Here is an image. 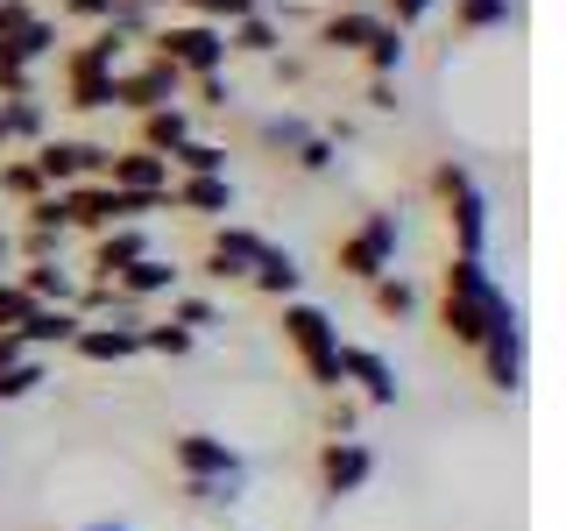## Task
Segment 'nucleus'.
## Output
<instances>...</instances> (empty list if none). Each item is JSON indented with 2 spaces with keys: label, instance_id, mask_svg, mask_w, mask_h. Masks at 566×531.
<instances>
[{
  "label": "nucleus",
  "instance_id": "nucleus-16",
  "mask_svg": "<svg viewBox=\"0 0 566 531\" xmlns=\"http://www.w3.org/2000/svg\"><path fill=\"white\" fill-rule=\"evenodd\" d=\"M85 354V362H99V368H114V362H128V354H142V326H106V319H85L78 326V341H71Z\"/></svg>",
  "mask_w": 566,
  "mask_h": 531
},
{
  "label": "nucleus",
  "instance_id": "nucleus-4",
  "mask_svg": "<svg viewBox=\"0 0 566 531\" xmlns=\"http://www.w3.org/2000/svg\"><path fill=\"white\" fill-rule=\"evenodd\" d=\"M149 58H164L170 71H185V79H206V71L227 64V29H212V22H156L149 29Z\"/></svg>",
  "mask_w": 566,
  "mask_h": 531
},
{
  "label": "nucleus",
  "instance_id": "nucleus-38",
  "mask_svg": "<svg viewBox=\"0 0 566 531\" xmlns=\"http://www.w3.org/2000/svg\"><path fill=\"white\" fill-rule=\"evenodd\" d=\"M354 425H361V404H354L347 389H333V404H326V439H354Z\"/></svg>",
  "mask_w": 566,
  "mask_h": 531
},
{
  "label": "nucleus",
  "instance_id": "nucleus-34",
  "mask_svg": "<svg viewBox=\"0 0 566 531\" xmlns=\"http://www.w3.org/2000/svg\"><path fill=\"white\" fill-rule=\"evenodd\" d=\"M361 58H368V71H376V79H389V71L403 64V29H389V22H382V29H376V43H368Z\"/></svg>",
  "mask_w": 566,
  "mask_h": 531
},
{
  "label": "nucleus",
  "instance_id": "nucleus-31",
  "mask_svg": "<svg viewBox=\"0 0 566 531\" xmlns=\"http://www.w3.org/2000/svg\"><path fill=\"white\" fill-rule=\"evenodd\" d=\"M170 326H185L191 341H199V333L220 326V305H212V298H170Z\"/></svg>",
  "mask_w": 566,
  "mask_h": 531
},
{
  "label": "nucleus",
  "instance_id": "nucleus-11",
  "mask_svg": "<svg viewBox=\"0 0 566 531\" xmlns=\"http://www.w3.org/2000/svg\"><path fill=\"white\" fill-rule=\"evenodd\" d=\"M368 475H376V454H368L361 439H326V447H318V496H326V503L368 489Z\"/></svg>",
  "mask_w": 566,
  "mask_h": 531
},
{
  "label": "nucleus",
  "instance_id": "nucleus-45",
  "mask_svg": "<svg viewBox=\"0 0 566 531\" xmlns=\"http://www.w3.org/2000/svg\"><path fill=\"white\" fill-rule=\"evenodd\" d=\"M0 142H8V135H0Z\"/></svg>",
  "mask_w": 566,
  "mask_h": 531
},
{
  "label": "nucleus",
  "instance_id": "nucleus-19",
  "mask_svg": "<svg viewBox=\"0 0 566 531\" xmlns=\"http://www.w3.org/2000/svg\"><path fill=\"white\" fill-rule=\"evenodd\" d=\"M14 283H22L35 305H71V298H78V270H64V262H22Z\"/></svg>",
  "mask_w": 566,
  "mask_h": 531
},
{
  "label": "nucleus",
  "instance_id": "nucleus-32",
  "mask_svg": "<svg viewBox=\"0 0 566 531\" xmlns=\"http://www.w3.org/2000/svg\"><path fill=\"white\" fill-rule=\"evenodd\" d=\"M0 191H8V199H43V170L29 164V156H14V164H0Z\"/></svg>",
  "mask_w": 566,
  "mask_h": 531
},
{
  "label": "nucleus",
  "instance_id": "nucleus-36",
  "mask_svg": "<svg viewBox=\"0 0 566 531\" xmlns=\"http://www.w3.org/2000/svg\"><path fill=\"white\" fill-rule=\"evenodd\" d=\"M262 142H270V149H305L312 128L297 114H270V121H262Z\"/></svg>",
  "mask_w": 566,
  "mask_h": 531
},
{
  "label": "nucleus",
  "instance_id": "nucleus-3",
  "mask_svg": "<svg viewBox=\"0 0 566 531\" xmlns=\"http://www.w3.org/2000/svg\"><path fill=\"white\" fill-rule=\"evenodd\" d=\"M114 71H120V35L99 29L93 43H78L64 58V100L78 106V114H99V106H114Z\"/></svg>",
  "mask_w": 566,
  "mask_h": 531
},
{
  "label": "nucleus",
  "instance_id": "nucleus-29",
  "mask_svg": "<svg viewBox=\"0 0 566 531\" xmlns=\"http://www.w3.org/2000/svg\"><path fill=\"white\" fill-rule=\"evenodd\" d=\"M510 14H517V0H453V22L468 29V35H482V29H503Z\"/></svg>",
  "mask_w": 566,
  "mask_h": 531
},
{
  "label": "nucleus",
  "instance_id": "nucleus-33",
  "mask_svg": "<svg viewBox=\"0 0 566 531\" xmlns=\"http://www.w3.org/2000/svg\"><path fill=\"white\" fill-rule=\"evenodd\" d=\"M241 482H248V475H212V482H185V496H191L199 510H227V503L241 496Z\"/></svg>",
  "mask_w": 566,
  "mask_h": 531
},
{
  "label": "nucleus",
  "instance_id": "nucleus-25",
  "mask_svg": "<svg viewBox=\"0 0 566 531\" xmlns=\"http://www.w3.org/2000/svg\"><path fill=\"white\" fill-rule=\"evenodd\" d=\"M227 50H248V58H276V50H283V29L255 8V14H241V22L227 29Z\"/></svg>",
  "mask_w": 566,
  "mask_h": 531
},
{
  "label": "nucleus",
  "instance_id": "nucleus-18",
  "mask_svg": "<svg viewBox=\"0 0 566 531\" xmlns=\"http://www.w3.org/2000/svg\"><path fill=\"white\" fill-rule=\"evenodd\" d=\"M376 29H382V14L340 8V14H326V22H318V50H347V58H361V50L376 43Z\"/></svg>",
  "mask_w": 566,
  "mask_h": 531
},
{
  "label": "nucleus",
  "instance_id": "nucleus-9",
  "mask_svg": "<svg viewBox=\"0 0 566 531\" xmlns=\"http://www.w3.org/2000/svg\"><path fill=\"white\" fill-rule=\"evenodd\" d=\"M185 93V71H170L164 58L135 64V71H114V106H128V114H149V106H177Z\"/></svg>",
  "mask_w": 566,
  "mask_h": 531
},
{
  "label": "nucleus",
  "instance_id": "nucleus-10",
  "mask_svg": "<svg viewBox=\"0 0 566 531\" xmlns=\"http://www.w3.org/2000/svg\"><path fill=\"white\" fill-rule=\"evenodd\" d=\"M170 460H177V475H185V482H212V475H248L241 447H227L220 433H177V439H170Z\"/></svg>",
  "mask_w": 566,
  "mask_h": 531
},
{
  "label": "nucleus",
  "instance_id": "nucleus-37",
  "mask_svg": "<svg viewBox=\"0 0 566 531\" xmlns=\"http://www.w3.org/2000/svg\"><path fill=\"white\" fill-rule=\"evenodd\" d=\"M142 347H149V354H170V362H177V354H191V333L170 326V319H156V326H142Z\"/></svg>",
  "mask_w": 566,
  "mask_h": 531
},
{
  "label": "nucleus",
  "instance_id": "nucleus-6",
  "mask_svg": "<svg viewBox=\"0 0 566 531\" xmlns=\"http://www.w3.org/2000/svg\"><path fill=\"white\" fill-rule=\"evenodd\" d=\"M397 241H403V227H397V212H368L354 235H340V248H333V262H340V277L354 283H376L397 270Z\"/></svg>",
  "mask_w": 566,
  "mask_h": 531
},
{
  "label": "nucleus",
  "instance_id": "nucleus-41",
  "mask_svg": "<svg viewBox=\"0 0 566 531\" xmlns=\"http://www.w3.org/2000/svg\"><path fill=\"white\" fill-rule=\"evenodd\" d=\"M199 100H206V106H227V100H234V85H227L220 71H206V79H199Z\"/></svg>",
  "mask_w": 566,
  "mask_h": 531
},
{
  "label": "nucleus",
  "instance_id": "nucleus-26",
  "mask_svg": "<svg viewBox=\"0 0 566 531\" xmlns=\"http://www.w3.org/2000/svg\"><path fill=\"white\" fill-rule=\"evenodd\" d=\"M43 100L35 93H14V100H0V135L8 142H43Z\"/></svg>",
  "mask_w": 566,
  "mask_h": 531
},
{
  "label": "nucleus",
  "instance_id": "nucleus-7",
  "mask_svg": "<svg viewBox=\"0 0 566 531\" xmlns=\"http://www.w3.org/2000/svg\"><path fill=\"white\" fill-rule=\"evenodd\" d=\"M474 354H482L489 389H503V397H510V389H524V312L510 305V312L482 333V347H474Z\"/></svg>",
  "mask_w": 566,
  "mask_h": 531
},
{
  "label": "nucleus",
  "instance_id": "nucleus-13",
  "mask_svg": "<svg viewBox=\"0 0 566 531\" xmlns=\"http://www.w3.org/2000/svg\"><path fill=\"white\" fill-rule=\"evenodd\" d=\"M262 248H270V241H262V235H248V227H220L199 270H206L212 283H248V270L262 262Z\"/></svg>",
  "mask_w": 566,
  "mask_h": 531
},
{
  "label": "nucleus",
  "instance_id": "nucleus-12",
  "mask_svg": "<svg viewBox=\"0 0 566 531\" xmlns=\"http://www.w3.org/2000/svg\"><path fill=\"white\" fill-rule=\"evenodd\" d=\"M106 185H114V191H164V199H170V156L142 149V142L106 149Z\"/></svg>",
  "mask_w": 566,
  "mask_h": 531
},
{
  "label": "nucleus",
  "instance_id": "nucleus-21",
  "mask_svg": "<svg viewBox=\"0 0 566 531\" xmlns=\"http://www.w3.org/2000/svg\"><path fill=\"white\" fill-rule=\"evenodd\" d=\"M78 326H85V319L71 312V305H35L29 326H22V341H29V354L35 347H71V341H78Z\"/></svg>",
  "mask_w": 566,
  "mask_h": 531
},
{
  "label": "nucleus",
  "instance_id": "nucleus-35",
  "mask_svg": "<svg viewBox=\"0 0 566 531\" xmlns=\"http://www.w3.org/2000/svg\"><path fill=\"white\" fill-rule=\"evenodd\" d=\"M29 312H35V298H29L14 277H0V333H22V326H29Z\"/></svg>",
  "mask_w": 566,
  "mask_h": 531
},
{
  "label": "nucleus",
  "instance_id": "nucleus-30",
  "mask_svg": "<svg viewBox=\"0 0 566 531\" xmlns=\"http://www.w3.org/2000/svg\"><path fill=\"white\" fill-rule=\"evenodd\" d=\"M185 22H212V29H234L241 14H255V0H177Z\"/></svg>",
  "mask_w": 566,
  "mask_h": 531
},
{
  "label": "nucleus",
  "instance_id": "nucleus-24",
  "mask_svg": "<svg viewBox=\"0 0 566 531\" xmlns=\"http://www.w3.org/2000/svg\"><path fill=\"white\" fill-rule=\"evenodd\" d=\"M185 135H191V114H185V106H149V114H142V149L170 156Z\"/></svg>",
  "mask_w": 566,
  "mask_h": 531
},
{
  "label": "nucleus",
  "instance_id": "nucleus-28",
  "mask_svg": "<svg viewBox=\"0 0 566 531\" xmlns=\"http://www.w3.org/2000/svg\"><path fill=\"white\" fill-rule=\"evenodd\" d=\"M368 298H376V312H382V319H411V312H418V291H411V277H397V270L368 283Z\"/></svg>",
  "mask_w": 566,
  "mask_h": 531
},
{
  "label": "nucleus",
  "instance_id": "nucleus-8",
  "mask_svg": "<svg viewBox=\"0 0 566 531\" xmlns=\"http://www.w3.org/2000/svg\"><path fill=\"white\" fill-rule=\"evenodd\" d=\"M35 170H43V185H85V177H106V149L99 142H71V135H43L29 156Z\"/></svg>",
  "mask_w": 566,
  "mask_h": 531
},
{
  "label": "nucleus",
  "instance_id": "nucleus-40",
  "mask_svg": "<svg viewBox=\"0 0 566 531\" xmlns=\"http://www.w3.org/2000/svg\"><path fill=\"white\" fill-rule=\"evenodd\" d=\"M297 170H312V177H318V170H333V135H312L305 149H297Z\"/></svg>",
  "mask_w": 566,
  "mask_h": 531
},
{
  "label": "nucleus",
  "instance_id": "nucleus-27",
  "mask_svg": "<svg viewBox=\"0 0 566 531\" xmlns=\"http://www.w3.org/2000/svg\"><path fill=\"white\" fill-rule=\"evenodd\" d=\"M43 354H22V362H8L0 368V404H22V397H35V389H43Z\"/></svg>",
  "mask_w": 566,
  "mask_h": 531
},
{
  "label": "nucleus",
  "instance_id": "nucleus-42",
  "mask_svg": "<svg viewBox=\"0 0 566 531\" xmlns=\"http://www.w3.org/2000/svg\"><path fill=\"white\" fill-rule=\"evenodd\" d=\"M64 14H78V22H106V14H114V0H64Z\"/></svg>",
  "mask_w": 566,
  "mask_h": 531
},
{
  "label": "nucleus",
  "instance_id": "nucleus-1",
  "mask_svg": "<svg viewBox=\"0 0 566 531\" xmlns=\"http://www.w3.org/2000/svg\"><path fill=\"white\" fill-rule=\"evenodd\" d=\"M510 312L503 283H495L474 256H453L447 262V283H439V326H447L453 347H482V333Z\"/></svg>",
  "mask_w": 566,
  "mask_h": 531
},
{
  "label": "nucleus",
  "instance_id": "nucleus-20",
  "mask_svg": "<svg viewBox=\"0 0 566 531\" xmlns=\"http://www.w3.org/2000/svg\"><path fill=\"white\" fill-rule=\"evenodd\" d=\"M297 277H305V270H297V256H291V248H262V262H255V270H248V283H255V291L262 298H276V305H283V298H297Z\"/></svg>",
  "mask_w": 566,
  "mask_h": 531
},
{
  "label": "nucleus",
  "instance_id": "nucleus-22",
  "mask_svg": "<svg viewBox=\"0 0 566 531\" xmlns=\"http://www.w3.org/2000/svg\"><path fill=\"white\" fill-rule=\"evenodd\" d=\"M170 206H185V212H227L234 206V185L227 177H170Z\"/></svg>",
  "mask_w": 566,
  "mask_h": 531
},
{
  "label": "nucleus",
  "instance_id": "nucleus-39",
  "mask_svg": "<svg viewBox=\"0 0 566 531\" xmlns=\"http://www.w3.org/2000/svg\"><path fill=\"white\" fill-rule=\"evenodd\" d=\"M389 8V29H411V22H424V14L439 8V0H382Z\"/></svg>",
  "mask_w": 566,
  "mask_h": 531
},
{
  "label": "nucleus",
  "instance_id": "nucleus-14",
  "mask_svg": "<svg viewBox=\"0 0 566 531\" xmlns=\"http://www.w3.org/2000/svg\"><path fill=\"white\" fill-rule=\"evenodd\" d=\"M142 256H156L142 227H106V235H93V256H85V283H114V277L128 270V262H142Z\"/></svg>",
  "mask_w": 566,
  "mask_h": 531
},
{
  "label": "nucleus",
  "instance_id": "nucleus-23",
  "mask_svg": "<svg viewBox=\"0 0 566 531\" xmlns=\"http://www.w3.org/2000/svg\"><path fill=\"white\" fill-rule=\"evenodd\" d=\"M170 177H227V149H220V142L185 135V142L170 149Z\"/></svg>",
  "mask_w": 566,
  "mask_h": 531
},
{
  "label": "nucleus",
  "instance_id": "nucleus-44",
  "mask_svg": "<svg viewBox=\"0 0 566 531\" xmlns=\"http://www.w3.org/2000/svg\"><path fill=\"white\" fill-rule=\"evenodd\" d=\"M78 531H128L120 518H93V524H78Z\"/></svg>",
  "mask_w": 566,
  "mask_h": 531
},
{
  "label": "nucleus",
  "instance_id": "nucleus-5",
  "mask_svg": "<svg viewBox=\"0 0 566 531\" xmlns=\"http://www.w3.org/2000/svg\"><path fill=\"white\" fill-rule=\"evenodd\" d=\"M432 191L447 199V227H453V248L460 256H474L482 262V248H489V199H482V185H474L460 164H439L432 170Z\"/></svg>",
  "mask_w": 566,
  "mask_h": 531
},
{
  "label": "nucleus",
  "instance_id": "nucleus-43",
  "mask_svg": "<svg viewBox=\"0 0 566 531\" xmlns=\"http://www.w3.org/2000/svg\"><path fill=\"white\" fill-rule=\"evenodd\" d=\"M8 270H14V235L0 227V277H8Z\"/></svg>",
  "mask_w": 566,
  "mask_h": 531
},
{
  "label": "nucleus",
  "instance_id": "nucleus-17",
  "mask_svg": "<svg viewBox=\"0 0 566 531\" xmlns=\"http://www.w3.org/2000/svg\"><path fill=\"white\" fill-rule=\"evenodd\" d=\"M114 291H120V298H135V305H149V298H177V262L142 256V262H128V270L114 277Z\"/></svg>",
  "mask_w": 566,
  "mask_h": 531
},
{
  "label": "nucleus",
  "instance_id": "nucleus-15",
  "mask_svg": "<svg viewBox=\"0 0 566 531\" xmlns=\"http://www.w3.org/2000/svg\"><path fill=\"white\" fill-rule=\"evenodd\" d=\"M340 383H354L368 404H397V368L376 347H340Z\"/></svg>",
  "mask_w": 566,
  "mask_h": 531
},
{
  "label": "nucleus",
  "instance_id": "nucleus-2",
  "mask_svg": "<svg viewBox=\"0 0 566 531\" xmlns=\"http://www.w3.org/2000/svg\"><path fill=\"white\" fill-rule=\"evenodd\" d=\"M283 347L297 354V368H305L312 389H326V397H333V389H347L340 383V347L347 341H340V326H333L318 305H305V298H283Z\"/></svg>",
  "mask_w": 566,
  "mask_h": 531
}]
</instances>
